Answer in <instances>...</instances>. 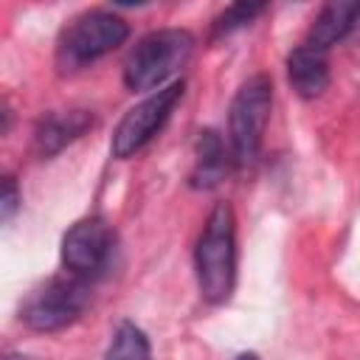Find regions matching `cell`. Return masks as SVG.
<instances>
[{
  "instance_id": "14",
  "label": "cell",
  "mask_w": 360,
  "mask_h": 360,
  "mask_svg": "<svg viewBox=\"0 0 360 360\" xmlns=\"http://www.w3.org/2000/svg\"><path fill=\"white\" fill-rule=\"evenodd\" d=\"M20 191H17V183H14V177L11 174H6L3 177V197H0V217H3V222H8L11 217H14V211L20 208Z\"/></svg>"
},
{
  "instance_id": "8",
  "label": "cell",
  "mask_w": 360,
  "mask_h": 360,
  "mask_svg": "<svg viewBox=\"0 0 360 360\" xmlns=\"http://www.w3.org/2000/svg\"><path fill=\"white\" fill-rule=\"evenodd\" d=\"M93 124L96 115L90 110H53L34 127V152L39 158H53L68 143L79 141Z\"/></svg>"
},
{
  "instance_id": "11",
  "label": "cell",
  "mask_w": 360,
  "mask_h": 360,
  "mask_svg": "<svg viewBox=\"0 0 360 360\" xmlns=\"http://www.w3.org/2000/svg\"><path fill=\"white\" fill-rule=\"evenodd\" d=\"M225 172H228V155H225V143H222L219 132L202 129L197 138V160H194V172H191V186L214 188Z\"/></svg>"
},
{
  "instance_id": "13",
  "label": "cell",
  "mask_w": 360,
  "mask_h": 360,
  "mask_svg": "<svg viewBox=\"0 0 360 360\" xmlns=\"http://www.w3.org/2000/svg\"><path fill=\"white\" fill-rule=\"evenodd\" d=\"M262 11H264L262 3H233V6H228L214 20V37H225V34H233L236 28L250 25Z\"/></svg>"
},
{
  "instance_id": "9",
  "label": "cell",
  "mask_w": 360,
  "mask_h": 360,
  "mask_svg": "<svg viewBox=\"0 0 360 360\" xmlns=\"http://www.w3.org/2000/svg\"><path fill=\"white\" fill-rule=\"evenodd\" d=\"M357 20H360V3H326L315 14L304 45L326 53L332 45H338L340 39H346L352 34Z\"/></svg>"
},
{
  "instance_id": "3",
  "label": "cell",
  "mask_w": 360,
  "mask_h": 360,
  "mask_svg": "<svg viewBox=\"0 0 360 360\" xmlns=\"http://www.w3.org/2000/svg\"><path fill=\"white\" fill-rule=\"evenodd\" d=\"M129 37V25L121 14L107 8H93L79 14L56 42V68L62 73L82 70L96 59L107 56Z\"/></svg>"
},
{
  "instance_id": "10",
  "label": "cell",
  "mask_w": 360,
  "mask_h": 360,
  "mask_svg": "<svg viewBox=\"0 0 360 360\" xmlns=\"http://www.w3.org/2000/svg\"><path fill=\"white\" fill-rule=\"evenodd\" d=\"M287 79L290 87L301 98H318L329 87V59L323 51H315L309 45H298L287 56Z\"/></svg>"
},
{
  "instance_id": "12",
  "label": "cell",
  "mask_w": 360,
  "mask_h": 360,
  "mask_svg": "<svg viewBox=\"0 0 360 360\" xmlns=\"http://www.w3.org/2000/svg\"><path fill=\"white\" fill-rule=\"evenodd\" d=\"M104 360H152L149 338L143 335L141 326L124 321V323H118V329L112 332V340H110V346H107Z\"/></svg>"
},
{
  "instance_id": "6",
  "label": "cell",
  "mask_w": 360,
  "mask_h": 360,
  "mask_svg": "<svg viewBox=\"0 0 360 360\" xmlns=\"http://www.w3.org/2000/svg\"><path fill=\"white\" fill-rule=\"evenodd\" d=\"M183 90H186L183 82H172V84L155 90L152 96H146L132 110H127L112 132V141H110L112 155L124 160V158H132L135 152H141L163 129V124L174 112L177 101L183 98Z\"/></svg>"
},
{
  "instance_id": "5",
  "label": "cell",
  "mask_w": 360,
  "mask_h": 360,
  "mask_svg": "<svg viewBox=\"0 0 360 360\" xmlns=\"http://www.w3.org/2000/svg\"><path fill=\"white\" fill-rule=\"evenodd\" d=\"M90 301L87 284L79 276H56L45 281L39 290L28 295V301L20 309V318L25 326L37 332H59L70 323H76Z\"/></svg>"
},
{
  "instance_id": "1",
  "label": "cell",
  "mask_w": 360,
  "mask_h": 360,
  "mask_svg": "<svg viewBox=\"0 0 360 360\" xmlns=\"http://www.w3.org/2000/svg\"><path fill=\"white\" fill-rule=\"evenodd\" d=\"M194 273L200 295L208 304H225L236 281V219L228 202H219L197 239L194 248Z\"/></svg>"
},
{
  "instance_id": "2",
  "label": "cell",
  "mask_w": 360,
  "mask_h": 360,
  "mask_svg": "<svg viewBox=\"0 0 360 360\" xmlns=\"http://www.w3.org/2000/svg\"><path fill=\"white\" fill-rule=\"evenodd\" d=\"M191 51L194 37L183 28L149 31L132 45L124 59V84L129 90H160L188 62Z\"/></svg>"
},
{
  "instance_id": "4",
  "label": "cell",
  "mask_w": 360,
  "mask_h": 360,
  "mask_svg": "<svg viewBox=\"0 0 360 360\" xmlns=\"http://www.w3.org/2000/svg\"><path fill=\"white\" fill-rule=\"evenodd\" d=\"M270 110H273V82L267 73H256L239 84L228 110L231 152L239 166L256 160L270 121Z\"/></svg>"
},
{
  "instance_id": "15",
  "label": "cell",
  "mask_w": 360,
  "mask_h": 360,
  "mask_svg": "<svg viewBox=\"0 0 360 360\" xmlns=\"http://www.w3.org/2000/svg\"><path fill=\"white\" fill-rule=\"evenodd\" d=\"M236 360H259V354H253V352H245V354H239Z\"/></svg>"
},
{
  "instance_id": "7",
  "label": "cell",
  "mask_w": 360,
  "mask_h": 360,
  "mask_svg": "<svg viewBox=\"0 0 360 360\" xmlns=\"http://www.w3.org/2000/svg\"><path fill=\"white\" fill-rule=\"evenodd\" d=\"M115 231L104 217H84L62 236V264L70 276L90 278L101 273L112 256Z\"/></svg>"
}]
</instances>
